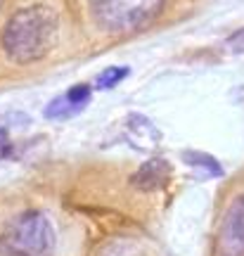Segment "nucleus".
<instances>
[{
    "instance_id": "6",
    "label": "nucleus",
    "mask_w": 244,
    "mask_h": 256,
    "mask_svg": "<svg viewBox=\"0 0 244 256\" xmlns=\"http://www.w3.org/2000/svg\"><path fill=\"white\" fill-rule=\"evenodd\" d=\"M124 138L128 140V145L140 152H152L159 147V128L152 121L142 116V114H128L124 121Z\"/></svg>"
},
{
    "instance_id": "10",
    "label": "nucleus",
    "mask_w": 244,
    "mask_h": 256,
    "mask_svg": "<svg viewBox=\"0 0 244 256\" xmlns=\"http://www.w3.org/2000/svg\"><path fill=\"white\" fill-rule=\"evenodd\" d=\"M126 76H128V66H109V69H104V72H100V76H98V81L95 83H98L100 90H109V88L118 86Z\"/></svg>"
},
{
    "instance_id": "12",
    "label": "nucleus",
    "mask_w": 244,
    "mask_h": 256,
    "mask_svg": "<svg viewBox=\"0 0 244 256\" xmlns=\"http://www.w3.org/2000/svg\"><path fill=\"white\" fill-rule=\"evenodd\" d=\"M12 152V140H10V133L5 126H0V159H5L10 156Z\"/></svg>"
},
{
    "instance_id": "9",
    "label": "nucleus",
    "mask_w": 244,
    "mask_h": 256,
    "mask_svg": "<svg viewBox=\"0 0 244 256\" xmlns=\"http://www.w3.org/2000/svg\"><path fill=\"white\" fill-rule=\"evenodd\" d=\"M98 256H150L133 240H112L98 252Z\"/></svg>"
},
{
    "instance_id": "11",
    "label": "nucleus",
    "mask_w": 244,
    "mask_h": 256,
    "mask_svg": "<svg viewBox=\"0 0 244 256\" xmlns=\"http://www.w3.org/2000/svg\"><path fill=\"white\" fill-rule=\"evenodd\" d=\"M226 50H230V52H244V28H240L237 34H232V36L226 40Z\"/></svg>"
},
{
    "instance_id": "1",
    "label": "nucleus",
    "mask_w": 244,
    "mask_h": 256,
    "mask_svg": "<svg viewBox=\"0 0 244 256\" xmlns=\"http://www.w3.org/2000/svg\"><path fill=\"white\" fill-rule=\"evenodd\" d=\"M60 17L46 5H31L14 12L2 28V48L12 62H38L57 46Z\"/></svg>"
},
{
    "instance_id": "3",
    "label": "nucleus",
    "mask_w": 244,
    "mask_h": 256,
    "mask_svg": "<svg viewBox=\"0 0 244 256\" xmlns=\"http://www.w3.org/2000/svg\"><path fill=\"white\" fill-rule=\"evenodd\" d=\"M164 0H90V12L107 34H133L159 17Z\"/></svg>"
},
{
    "instance_id": "7",
    "label": "nucleus",
    "mask_w": 244,
    "mask_h": 256,
    "mask_svg": "<svg viewBox=\"0 0 244 256\" xmlns=\"http://www.w3.org/2000/svg\"><path fill=\"white\" fill-rule=\"evenodd\" d=\"M168 176H171V168H168V164H166L164 159H150V162L136 174L133 183L140 185L142 190H154V188L166 185Z\"/></svg>"
},
{
    "instance_id": "2",
    "label": "nucleus",
    "mask_w": 244,
    "mask_h": 256,
    "mask_svg": "<svg viewBox=\"0 0 244 256\" xmlns=\"http://www.w3.org/2000/svg\"><path fill=\"white\" fill-rule=\"evenodd\" d=\"M54 228L43 211H24L10 223L2 238L5 256H52Z\"/></svg>"
},
{
    "instance_id": "5",
    "label": "nucleus",
    "mask_w": 244,
    "mask_h": 256,
    "mask_svg": "<svg viewBox=\"0 0 244 256\" xmlns=\"http://www.w3.org/2000/svg\"><path fill=\"white\" fill-rule=\"evenodd\" d=\"M92 98V90L90 86H72L66 92L62 95H57L50 104L46 107V116L48 119H69V116H76V114H81L86 107H88V102Z\"/></svg>"
},
{
    "instance_id": "8",
    "label": "nucleus",
    "mask_w": 244,
    "mask_h": 256,
    "mask_svg": "<svg viewBox=\"0 0 244 256\" xmlns=\"http://www.w3.org/2000/svg\"><path fill=\"white\" fill-rule=\"evenodd\" d=\"M182 159L194 171H204L206 176H223V168L218 164V159H214L206 152H182Z\"/></svg>"
},
{
    "instance_id": "4",
    "label": "nucleus",
    "mask_w": 244,
    "mask_h": 256,
    "mask_svg": "<svg viewBox=\"0 0 244 256\" xmlns=\"http://www.w3.org/2000/svg\"><path fill=\"white\" fill-rule=\"evenodd\" d=\"M216 256H244V192L223 211L216 235Z\"/></svg>"
}]
</instances>
